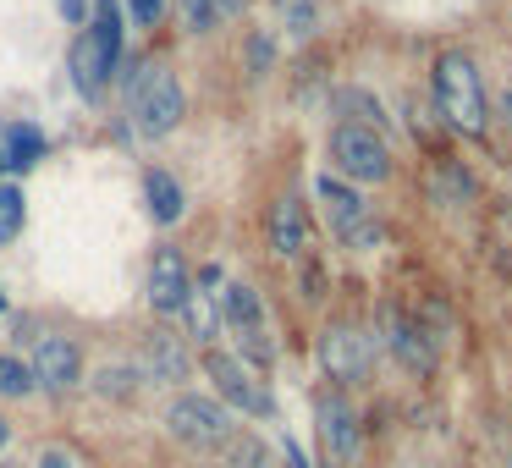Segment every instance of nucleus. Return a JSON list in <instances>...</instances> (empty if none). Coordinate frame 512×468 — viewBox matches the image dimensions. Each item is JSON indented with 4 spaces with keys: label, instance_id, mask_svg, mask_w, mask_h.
<instances>
[{
    "label": "nucleus",
    "instance_id": "f257e3e1",
    "mask_svg": "<svg viewBox=\"0 0 512 468\" xmlns=\"http://www.w3.org/2000/svg\"><path fill=\"white\" fill-rule=\"evenodd\" d=\"M430 94L435 111L452 133L463 138H485L490 133V100H485V78H479V61L468 50H441L430 67Z\"/></svg>",
    "mask_w": 512,
    "mask_h": 468
},
{
    "label": "nucleus",
    "instance_id": "f03ea898",
    "mask_svg": "<svg viewBox=\"0 0 512 468\" xmlns=\"http://www.w3.org/2000/svg\"><path fill=\"white\" fill-rule=\"evenodd\" d=\"M116 61H122V12H116V0H100V17L72 45V83H78V94L100 100L105 83L116 78Z\"/></svg>",
    "mask_w": 512,
    "mask_h": 468
},
{
    "label": "nucleus",
    "instance_id": "7ed1b4c3",
    "mask_svg": "<svg viewBox=\"0 0 512 468\" xmlns=\"http://www.w3.org/2000/svg\"><path fill=\"white\" fill-rule=\"evenodd\" d=\"M127 105H133V122L144 138H166L182 127V116H188V94H182L177 72L166 67H138V78H127Z\"/></svg>",
    "mask_w": 512,
    "mask_h": 468
},
{
    "label": "nucleus",
    "instance_id": "20e7f679",
    "mask_svg": "<svg viewBox=\"0 0 512 468\" xmlns=\"http://www.w3.org/2000/svg\"><path fill=\"white\" fill-rule=\"evenodd\" d=\"M331 160H336V171H342V177H353V182H386L391 177L386 138L369 133V127H358V122H336Z\"/></svg>",
    "mask_w": 512,
    "mask_h": 468
},
{
    "label": "nucleus",
    "instance_id": "39448f33",
    "mask_svg": "<svg viewBox=\"0 0 512 468\" xmlns=\"http://www.w3.org/2000/svg\"><path fill=\"white\" fill-rule=\"evenodd\" d=\"M320 364H325V375H331L336 386H358V380H369L375 342H369L353 320H336L331 331L320 336Z\"/></svg>",
    "mask_w": 512,
    "mask_h": 468
},
{
    "label": "nucleus",
    "instance_id": "423d86ee",
    "mask_svg": "<svg viewBox=\"0 0 512 468\" xmlns=\"http://www.w3.org/2000/svg\"><path fill=\"white\" fill-rule=\"evenodd\" d=\"M166 430L188 446H226L232 441V413H226V402L210 397H177L166 408Z\"/></svg>",
    "mask_w": 512,
    "mask_h": 468
},
{
    "label": "nucleus",
    "instance_id": "0eeeda50",
    "mask_svg": "<svg viewBox=\"0 0 512 468\" xmlns=\"http://www.w3.org/2000/svg\"><path fill=\"white\" fill-rule=\"evenodd\" d=\"M204 369H210V380H215V391H221V402H232V408H243V413H276V402H270V391L254 380V369L243 364V358H232V353H210L204 358Z\"/></svg>",
    "mask_w": 512,
    "mask_h": 468
},
{
    "label": "nucleus",
    "instance_id": "6e6552de",
    "mask_svg": "<svg viewBox=\"0 0 512 468\" xmlns=\"http://www.w3.org/2000/svg\"><path fill=\"white\" fill-rule=\"evenodd\" d=\"M188 292H193V276H188L182 248H155V259H149V309L166 314V320H177L182 303H188Z\"/></svg>",
    "mask_w": 512,
    "mask_h": 468
},
{
    "label": "nucleus",
    "instance_id": "1a4fd4ad",
    "mask_svg": "<svg viewBox=\"0 0 512 468\" xmlns=\"http://www.w3.org/2000/svg\"><path fill=\"white\" fill-rule=\"evenodd\" d=\"M34 386H45V391H72L83 380V353H78V342L72 336H39L34 342Z\"/></svg>",
    "mask_w": 512,
    "mask_h": 468
},
{
    "label": "nucleus",
    "instance_id": "9d476101",
    "mask_svg": "<svg viewBox=\"0 0 512 468\" xmlns=\"http://www.w3.org/2000/svg\"><path fill=\"white\" fill-rule=\"evenodd\" d=\"M380 336H386V347L408 369H419V375H424V369H435V336L419 331V325H413L397 303H380Z\"/></svg>",
    "mask_w": 512,
    "mask_h": 468
},
{
    "label": "nucleus",
    "instance_id": "9b49d317",
    "mask_svg": "<svg viewBox=\"0 0 512 468\" xmlns=\"http://www.w3.org/2000/svg\"><path fill=\"white\" fill-rule=\"evenodd\" d=\"M314 413H320V441H325V452H331V463H353V457H358V419H353V402H347L342 391H320Z\"/></svg>",
    "mask_w": 512,
    "mask_h": 468
},
{
    "label": "nucleus",
    "instance_id": "f8f14e48",
    "mask_svg": "<svg viewBox=\"0 0 512 468\" xmlns=\"http://www.w3.org/2000/svg\"><path fill=\"white\" fill-rule=\"evenodd\" d=\"M215 287H221V270L204 265V276L193 281L188 303H182V320H188L193 342H215V336H221V292Z\"/></svg>",
    "mask_w": 512,
    "mask_h": 468
},
{
    "label": "nucleus",
    "instance_id": "ddd939ff",
    "mask_svg": "<svg viewBox=\"0 0 512 468\" xmlns=\"http://www.w3.org/2000/svg\"><path fill=\"white\" fill-rule=\"evenodd\" d=\"M270 248H276L281 259H298L303 248H309V215H303V204L292 199V193H281L276 210H270Z\"/></svg>",
    "mask_w": 512,
    "mask_h": 468
},
{
    "label": "nucleus",
    "instance_id": "4468645a",
    "mask_svg": "<svg viewBox=\"0 0 512 468\" xmlns=\"http://www.w3.org/2000/svg\"><path fill=\"white\" fill-rule=\"evenodd\" d=\"M144 204L149 215H155V226H177L182 210H188V199H182V182L171 177V171H144Z\"/></svg>",
    "mask_w": 512,
    "mask_h": 468
},
{
    "label": "nucleus",
    "instance_id": "2eb2a0df",
    "mask_svg": "<svg viewBox=\"0 0 512 468\" xmlns=\"http://www.w3.org/2000/svg\"><path fill=\"white\" fill-rule=\"evenodd\" d=\"M314 193L325 199V210H331V226H336V237L347 232V226H358V221H369V204L358 199L347 182H336V177H314Z\"/></svg>",
    "mask_w": 512,
    "mask_h": 468
},
{
    "label": "nucleus",
    "instance_id": "dca6fc26",
    "mask_svg": "<svg viewBox=\"0 0 512 468\" xmlns=\"http://www.w3.org/2000/svg\"><path fill=\"white\" fill-rule=\"evenodd\" d=\"M0 149H6V166L12 171H28V166L45 160V133L28 127V122H6L0 127Z\"/></svg>",
    "mask_w": 512,
    "mask_h": 468
},
{
    "label": "nucleus",
    "instance_id": "f3484780",
    "mask_svg": "<svg viewBox=\"0 0 512 468\" xmlns=\"http://www.w3.org/2000/svg\"><path fill=\"white\" fill-rule=\"evenodd\" d=\"M144 358H149V375L166 380V386H177V380L188 375V353H182V342H177V336H166V331H155L144 342Z\"/></svg>",
    "mask_w": 512,
    "mask_h": 468
},
{
    "label": "nucleus",
    "instance_id": "a211bd4d",
    "mask_svg": "<svg viewBox=\"0 0 512 468\" xmlns=\"http://www.w3.org/2000/svg\"><path fill=\"white\" fill-rule=\"evenodd\" d=\"M221 314H226L232 331H254V325H265V303H259V292L243 287V281L221 292Z\"/></svg>",
    "mask_w": 512,
    "mask_h": 468
},
{
    "label": "nucleus",
    "instance_id": "6ab92c4d",
    "mask_svg": "<svg viewBox=\"0 0 512 468\" xmlns=\"http://www.w3.org/2000/svg\"><path fill=\"white\" fill-rule=\"evenodd\" d=\"M430 199H435V204H452V210H463V204H474V182H468L463 171L452 166V160H441V166L430 171Z\"/></svg>",
    "mask_w": 512,
    "mask_h": 468
},
{
    "label": "nucleus",
    "instance_id": "aec40b11",
    "mask_svg": "<svg viewBox=\"0 0 512 468\" xmlns=\"http://www.w3.org/2000/svg\"><path fill=\"white\" fill-rule=\"evenodd\" d=\"M336 105H342V111H358V116H347V122H358V127H369V133H386V127H391V116H386V111H380V105H375V100H369V94H364V89H342V100H336Z\"/></svg>",
    "mask_w": 512,
    "mask_h": 468
},
{
    "label": "nucleus",
    "instance_id": "412c9836",
    "mask_svg": "<svg viewBox=\"0 0 512 468\" xmlns=\"http://www.w3.org/2000/svg\"><path fill=\"white\" fill-rule=\"evenodd\" d=\"M28 391H34V369L23 358L0 353V397H28Z\"/></svg>",
    "mask_w": 512,
    "mask_h": 468
},
{
    "label": "nucleus",
    "instance_id": "4be33fe9",
    "mask_svg": "<svg viewBox=\"0 0 512 468\" xmlns=\"http://www.w3.org/2000/svg\"><path fill=\"white\" fill-rule=\"evenodd\" d=\"M23 232V188L0 182V243H12Z\"/></svg>",
    "mask_w": 512,
    "mask_h": 468
},
{
    "label": "nucleus",
    "instance_id": "5701e85b",
    "mask_svg": "<svg viewBox=\"0 0 512 468\" xmlns=\"http://www.w3.org/2000/svg\"><path fill=\"white\" fill-rule=\"evenodd\" d=\"M270 61H276V39H270L265 28H254V34H248V50H243L248 78H265V72H270Z\"/></svg>",
    "mask_w": 512,
    "mask_h": 468
},
{
    "label": "nucleus",
    "instance_id": "b1692460",
    "mask_svg": "<svg viewBox=\"0 0 512 468\" xmlns=\"http://www.w3.org/2000/svg\"><path fill=\"white\" fill-rule=\"evenodd\" d=\"M221 452H226V468H270L265 463V446H259L254 435H232Z\"/></svg>",
    "mask_w": 512,
    "mask_h": 468
},
{
    "label": "nucleus",
    "instance_id": "393cba45",
    "mask_svg": "<svg viewBox=\"0 0 512 468\" xmlns=\"http://www.w3.org/2000/svg\"><path fill=\"white\" fill-rule=\"evenodd\" d=\"M177 12H182V28L188 34H210L221 17H215V0H177Z\"/></svg>",
    "mask_w": 512,
    "mask_h": 468
},
{
    "label": "nucleus",
    "instance_id": "a878e982",
    "mask_svg": "<svg viewBox=\"0 0 512 468\" xmlns=\"http://www.w3.org/2000/svg\"><path fill=\"white\" fill-rule=\"evenodd\" d=\"M237 342H243V353H248V364H254V369H270V336H265V325L237 331Z\"/></svg>",
    "mask_w": 512,
    "mask_h": 468
},
{
    "label": "nucleus",
    "instance_id": "bb28decb",
    "mask_svg": "<svg viewBox=\"0 0 512 468\" xmlns=\"http://www.w3.org/2000/svg\"><path fill=\"white\" fill-rule=\"evenodd\" d=\"M122 6H127V17H133L138 28H155L160 12H166V0H122Z\"/></svg>",
    "mask_w": 512,
    "mask_h": 468
},
{
    "label": "nucleus",
    "instance_id": "cd10ccee",
    "mask_svg": "<svg viewBox=\"0 0 512 468\" xmlns=\"http://www.w3.org/2000/svg\"><path fill=\"white\" fill-rule=\"evenodd\" d=\"M342 248H380V226L375 221H358L342 232Z\"/></svg>",
    "mask_w": 512,
    "mask_h": 468
},
{
    "label": "nucleus",
    "instance_id": "c85d7f7f",
    "mask_svg": "<svg viewBox=\"0 0 512 468\" xmlns=\"http://www.w3.org/2000/svg\"><path fill=\"white\" fill-rule=\"evenodd\" d=\"M100 391H105V397H133V380H127V369H105V375H100Z\"/></svg>",
    "mask_w": 512,
    "mask_h": 468
},
{
    "label": "nucleus",
    "instance_id": "c756f323",
    "mask_svg": "<svg viewBox=\"0 0 512 468\" xmlns=\"http://www.w3.org/2000/svg\"><path fill=\"white\" fill-rule=\"evenodd\" d=\"M39 468H78V463H72V452H61V446H45V457H39Z\"/></svg>",
    "mask_w": 512,
    "mask_h": 468
},
{
    "label": "nucleus",
    "instance_id": "7c9ffc66",
    "mask_svg": "<svg viewBox=\"0 0 512 468\" xmlns=\"http://www.w3.org/2000/svg\"><path fill=\"white\" fill-rule=\"evenodd\" d=\"M243 12V0H215V17H237Z\"/></svg>",
    "mask_w": 512,
    "mask_h": 468
},
{
    "label": "nucleus",
    "instance_id": "2f4dec72",
    "mask_svg": "<svg viewBox=\"0 0 512 468\" xmlns=\"http://www.w3.org/2000/svg\"><path fill=\"white\" fill-rule=\"evenodd\" d=\"M61 12H67V23H78V17H83V0H61Z\"/></svg>",
    "mask_w": 512,
    "mask_h": 468
},
{
    "label": "nucleus",
    "instance_id": "473e14b6",
    "mask_svg": "<svg viewBox=\"0 0 512 468\" xmlns=\"http://www.w3.org/2000/svg\"><path fill=\"white\" fill-rule=\"evenodd\" d=\"M6 441H12V424L0 419V452H6Z\"/></svg>",
    "mask_w": 512,
    "mask_h": 468
},
{
    "label": "nucleus",
    "instance_id": "72a5a7b5",
    "mask_svg": "<svg viewBox=\"0 0 512 468\" xmlns=\"http://www.w3.org/2000/svg\"><path fill=\"white\" fill-rule=\"evenodd\" d=\"M507 122H512V94H507Z\"/></svg>",
    "mask_w": 512,
    "mask_h": 468
},
{
    "label": "nucleus",
    "instance_id": "f704fd0d",
    "mask_svg": "<svg viewBox=\"0 0 512 468\" xmlns=\"http://www.w3.org/2000/svg\"><path fill=\"white\" fill-rule=\"evenodd\" d=\"M0 171H6V149H0Z\"/></svg>",
    "mask_w": 512,
    "mask_h": 468
},
{
    "label": "nucleus",
    "instance_id": "c9c22d12",
    "mask_svg": "<svg viewBox=\"0 0 512 468\" xmlns=\"http://www.w3.org/2000/svg\"><path fill=\"white\" fill-rule=\"evenodd\" d=\"M0 309H6V292H0Z\"/></svg>",
    "mask_w": 512,
    "mask_h": 468
}]
</instances>
